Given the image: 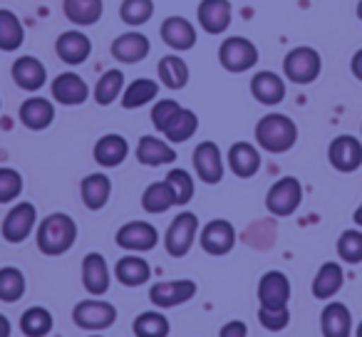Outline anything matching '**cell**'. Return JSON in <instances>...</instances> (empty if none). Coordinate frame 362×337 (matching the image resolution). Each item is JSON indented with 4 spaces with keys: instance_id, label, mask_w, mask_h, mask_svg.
Segmentation results:
<instances>
[{
    "instance_id": "21",
    "label": "cell",
    "mask_w": 362,
    "mask_h": 337,
    "mask_svg": "<svg viewBox=\"0 0 362 337\" xmlns=\"http://www.w3.org/2000/svg\"><path fill=\"white\" fill-rule=\"evenodd\" d=\"M13 82L21 87L23 92H40L47 82V67L42 65L37 57L33 55H21L11 67Z\"/></svg>"
},
{
    "instance_id": "25",
    "label": "cell",
    "mask_w": 362,
    "mask_h": 337,
    "mask_svg": "<svg viewBox=\"0 0 362 337\" xmlns=\"http://www.w3.org/2000/svg\"><path fill=\"white\" fill-rule=\"evenodd\" d=\"M136 161L144 166H166L176 161V151L174 146L169 144L166 139L154 134H144L136 144Z\"/></svg>"
},
{
    "instance_id": "34",
    "label": "cell",
    "mask_w": 362,
    "mask_h": 337,
    "mask_svg": "<svg viewBox=\"0 0 362 337\" xmlns=\"http://www.w3.org/2000/svg\"><path fill=\"white\" fill-rule=\"evenodd\" d=\"M124 72L119 67H112V70H105L102 77L97 80L95 90H92V97L100 107H110L112 102H117L124 92Z\"/></svg>"
},
{
    "instance_id": "9",
    "label": "cell",
    "mask_w": 362,
    "mask_h": 337,
    "mask_svg": "<svg viewBox=\"0 0 362 337\" xmlns=\"http://www.w3.org/2000/svg\"><path fill=\"white\" fill-rule=\"evenodd\" d=\"M199 292V285L192 278H179V280H159L149 288V300L156 310H169V307L184 305L194 300Z\"/></svg>"
},
{
    "instance_id": "27",
    "label": "cell",
    "mask_w": 362,
    "mask_h": 337,
    "mask_svg": "<svg viewBox=\"0 0 362 337\" xmlns=\"http://www.w3.org/2000/svg\"><path fill=\"white\" fill-rule=\"evenodd\" d=\"M112 273H115V278L124 288H139V285H144V283H149L151 266L139 253H127V256H122L119 261H117Z\"/></svg>"
},
{
    "instance_id": "44",
    "label": "cell",
    "mask_w": 362,
    "mask_h": 337,
    "mask_svg": "<svg viewBox=\"0 0 362 337\" xmlns=\"http://www.w3.org/2000/svg\"><path fill=\"white\" fill-rule=\"evenodd\" d=\"M23 174L13 166H0V203H13L23 194Z\"/></svg>"
},
{
    "instance_id": "30",
    "label": "cell",
    "mask_w": 362,
    "mask_h": 337,
    "mask_svg": "<svg viewBox=\"0 0 362 337\" xmlns=\"http://www.w3.org/2000/svg\"><path fill=\"white\" fill-rule=\"evenodd\" d=\"M80 196L90 211H102L112 196V179L107 174H87L80 184Z\"/></svg>"
},
{
    "instance_id": "46",
    "label": "cell",
    "mask_w": 362,
    "mask_h": 337,
    "mask_svg": "<svg viewBox=\"0 0 362 337\" xmlns=\"http://www.w3.org/2000/svg\"><path fill=\"white\" fill-rule=\"evenodd\" d=\"M181 110V105L176 100H159L151 107V124L159 134H164V129L169 126V122L176 117V112Z\"/></svg>"
},
{
    "instance_id": "2",
    "label": "cell",
    "mask_w": 362,
    "mask_h": 337,
    "mask_svg": "<svg viewBox=\"0 0 362 337\" xmlns=\"http://www.w3.org/2000/svg\"><path fill=\"white\" fill-rule=\"evenodd\" d=\"M256 146L266 154H286L298 141V124L288 114L271 112L256 124Z\"/></svg>"
},
{
    "instance_id": "48",
    "label": "cell",
    "mask_w": 362,
    "mask_h": 337,
    "mask_svg": "<svg viewBox=\"0 0 362 337\" xmlns=\"http://www.w3.org/2000/svg\"><path fill=\"white\" fill-rule=\"evenodd\" d=\"M350 72H352V77H355V80H360V82H362V47L355 52V55H352V60H350Z\"/></svg>"
},
{
    "instance_id": "13",
    "label": "cell",
    "mask_w": 362,
    "mask_h": 337,
    "mask_svg": "<svg viewBox=\"0 0 362 337\" xmlns=\"http://www.w3.org/2000/svg\"><path fill=\"white\" fill-rule=\"evenodd\" d=\"M199 243H202L204 253H209V256H228L233 251V246H236V228L226 218H214L202 228Z\"/></svg>"
},
{
    "instance_id": "36",
    "label": "cell",
    "mask_w": 362,
    "mask_h": 337,
    "mask_svg": "<svg viewBox=\"0 0 362 337\" xmlns=\"http://www.w3.org/2000/svg\"><path fill=\"white\" fill-rule=\"evenodd\" d=\"M199 129V117L197 112L187 110V107H181L179 112H176V117L169 122V126L164 129V139L169 141V144H184V141H189L194 134H197Z\"/></svg>"
},
{
    "instance_id": "49",
    "label": "cell",
    "mask_w": 362,
    "mask_h": 337,
    "mask_svg": "<svg viewBox=\"0 0 362 337\" xmlns=\"http://www.w3.org/2000/svg\"><path fill=\"white\" fill-rule=\"evenodd\" d=\"M11 332H13L11 320H8V317L0 312V337H11Z\"/></svg>"
},
{
    "instance_id": "31",
    "label": "cell",
    "mask_w": 362,
    "mask_h": 337,
    "mask_svg": "<svg viewBox=\"0 0 362 337\" xmlns=\"http://www.w3.org/2000/svg\"><path fill=\"white\" fill-rule=\"evenodd\" d=\"M62 13L75 28H90L102 20L105 0H62Z\"/></svg>"
},
{
    "instance_id": "7",
    "label": "cell",
    "mask_w": 362,
    "mask_h": 337,
    "mask_svg": "<svg viewBox=\"0 0 362 337\" xmlns=\"http://www.w3.org/2000/svg\"><path fill=\"white\" fill-rule=\"evenodd\" d=\"M303 187L296 177H281L266 194V208L276 218H288L300 208Z\"/></svg>"
},
{
    "instance_id": "15",
    "label": "cell",
    "mask_w": 362,
    "mask_h": 337,
    "mask_svg": "<svg viewBox=\"0 0 362 337\" xmlns=\"http://www.w3.org/2000/svg\"><path fill=\"white\" fill-rule=\"evenodd\" d=\"M159 35H161V42L166 47H171L174 52H187L197 45V25L189 23L184 16H169L159 28Z\"/></svg>"
},
{
    "instance_id": "14",
    "label": "cell",
    "mask_w": 362,
    "mask_h": 337,
    "mask_svg": "<svg viewBox=\"0 0 362 337\" xmlns=\"http://www.w3.org/2000/svg\"><path fill=\"white\" fill-rule=\"evenodd\" d=\"M50 92H52V100L62 107H80L87 102V97L92 95L90 85L82 80V75L77 72H60L55 80L50 82Z\"/></svg>"
},
{
    "instance_id": "22",
    "label": "cell",
    "mask_w": 362,
    "mask_h": 337,
    "mask_svg": "<svg viewBox=\"0 0 362 337\" xmlns=\"http://www.w3.org/2000/svg\"><path fill=\"white\" fill-rule=\"evenodd\" d=\"M251 95L258 105L276 107L286 100V80L273 70H261L251 77Z\"/></svg>"
},
{
    "instance_id": "54",
    "label": "cell",
    "mask_w": 362,
    "mask_h": 337,
    "mask_svg": "<svg viewBox=\"0 0 362 337\" xmlns=\"http://www.w3.org/2000/svg\"><path fill=\"white\" fill-rule=\"evenodd\" d=\"M0 107H3V100H0Z\"/></svg>"
},
{
    "instance_id": "43",
    "label": "cell",
    "mask_w": 362,
    "mask_h": 337,
    "mask_svg": "<svg viewBox=\"0 0 362 337\" xmlns=\"http://www.w3.org/2000/svg\"><path fill=\"white\" fill-rule=\"evenodd\" d=\"M169 184V189L174 191V199H176V206H187L189 201L194 199V191H197V184H194V177L187 172V169H171L164 179Z\"/></svg>"
},
{
    "instance_id": "24",
    "label": "cell",
    "mask_w": 362,
    "mask_h": 337,
    "mask_svg": "<svg viewBox=\"0 0 362 337\" xmlns=\"http://www.w3.org/2000/svg\"><path fill=\"white\" fill-rule=\"evenodd\" d=\"M18 117H21V124L30 131H42L55 122V105L45 97H28L25 102L18 110Z\"/></svg>"
},
{
    "instance_id": "4",
    "label": "cell",
    "mask_w": 362,
    "mask_h": 337,
    "mask_svg": "<svg viewBox=\"0 0 362 337\" xmlns=\"http://www.w3.org/2000/svg\"><path fill=\"white\" fill-rule=\"evenodd\" d=\"M199 238V218L192 211H181L171 218L164 233V248L171 258H184L194 248Z\"/></svg>"
},
{
    "instance_id": "33",
    "label": "cell",
    "mask_w": 362,
    "mask_h": 337,
    "mask_svg": "<svg viewBox=\"0 0 362 337\" xmlns=\"http://www.w3.org/2000/svg\"><path fill=\"white\" fill-rule=\"evenodd\" d=\"M156 97H159V82L149 80V77H136L134 82L124 85L122 107L124 110H139V107L149 105V102H156Z\"/></svg>"
},
{
    "instance_id": "5",
    "label": "cell",
    "mask_w": 362,
    "mask_h": 337,
    "mask_svg": "<svg viewBox=\"0 0 362 337\" xmlns=\"http://www.w3.org/2000/svg\"><path fill=\"white\" fill-rule=\"evenodd\" d=\"M72 322L85 332L110 330L117 322V307L102 297H87L72 307Z\"/></svg>"
},
{
    "instance_id": "29",
    "label": "cell",
    "mask_w": 362,
    "mask_h": 337,
    "mask_svg": "<svg viewBox=\"0 0 362 337\" xmlns=\"http://www.w3.org/2000/svg\"><path fill=\"white\" fill-rule=\"evenodd\" d=\"M320 332L322 337H350L352 335V315L347 305L332 300L320 312Z\"/></svg>"
},
{
    "instance_id": "18",
    "label": "cell",
    "mask_w": 362,
    "mask_h": 337,
    "mask_svg": "<svg viewBox=\"0 0 362 337\" xmlns=\"http://www.w3.org/2000/svg\"><path fill=\"white\" fill-rule=\"evenodd\" d=\"M226 164L231 169L233 177L238 179H253L261 172V149L251 141H236L231 144V149L226 151Z\"/></svg>"
},
{
    "instance_id": "39",
    "label": "cell",
    "mask_w": 362,
    "mask_h": 337,
    "mask_svg": "<svg viewBox=\"0 0 362 337\" xmlns=\"http://www.w3.org/2000/svg\"><path fill=\"white\" fill-rule=\"evenodd\" d=\"M176 206V199H174V191L169 189L166 182H154L144 189L141 194V208L146 213H166L169 208Z\"/></svg>"
},
{
    "instance_id": "47",
    "label": "cell",
    "mask_w": 362,
    "mask_h": 337,
    "mask_svg": "<svg viewBox=\"0 0 362 337\" xmlns=\"http://www.w3.org/2000/svg\"><path fill=\"white\" fill-rule=\"evenodd\" d=\"M218 337H248V327L243 320H228L226 325L221 327Z\"/></svg>"
},
{
    "instance_id": "12",
    "label": "cell",
    "mask_w": 362,
    "mask_h": 337,
    "mask_svg": "<svg viewBox=\"0 0 362 337\" xmlns=\"http://www.w3.org/2000/svg\"><path fill=\"white\" fill-rule=\"evenodd\" d=\"M327 161L335 172L352 174L362 166V141L352 134H340L327 146Z\"/></svg>"
},
{
    "instance_id": "53",
    "label": "cell",
    "mask_w": 362,
    "mask_h": 337,
    "mask_svg": "<svg viewBox=\"0 0 362 337\" xmlns=\"http://www.w3.org/2000/svg\"><path fill=\"white\" fill-rule=\"evenodd\" d=\"M87 337H105V335H100V332H92V335H87Z\"/></svg>"
},
{
    "instance_id": "38",
    "label": "cell",
    "mask_w": 362,
    "mask_h": 337,
    "mask_svg": "<svg viewBox=\"0 0 362 337\" xmlns=\"http://www.w3.org/2000/svg\"><path fill=\"white\" fill-rule=\"evenodd\" d=\"M132 332H134V337H169V317L161 310L139 312L134 317V322H132Z\"/></svg>"
},
{
    "instance_id": "26",
    "label": "cell",
    "mask_w": 362,
    "mask_h": 337,
    "mask_svg": "<svg viewBox=\"0 0 362 337\" xmlns=\"http://www.w3.org/2000/svg\"><path fill=\"white\" fill-rule=\"evenodd\" d=\"M92 156H95V161L102 169H117L129 156V141L122 134H105L95 141Z\"/></svg>"
},
{
    "instance_id": "3",
    "label": "cell",
    "mask_w": 362,
    "mask_h": 337,
    "mask_svg": "<svg viewBox=\"0 0 362 337\" xmlns=\"http://www.w3.org/2000/svg\"><path fill=\"white\" fill-rule=\"evenodd\" d=\"M322 72V57L315 47L300 45L293 47L283 57V77L293 85H313Z\"/></svg>"
},
{
    "instance_id": "40",
    "label": "cell",
    "mask_w": 362,
    "mask_h": 337,
    "mask_svg": "<svg viewBox=\"0 0 362 337\" xmlns=\"http://www.w3.org/2000/svg\"><path fill=\"white\" fill-rule=\"evenodd\" d=\"M25 276L21 268L16 266H3L0 268V300L3 302H18L25 295Z\"/></svg>"
},
{
    "instance_id": "50",
    "label": "cell",
    "mask_w": 362,
    "mask_h": 337,
    "mask_svg": "<svg viewBox=\"0 0 362 337\" xmlns=\"http://www.w3.org/2000/svg\"><path fill=\"white\" fill-rule=\"evenodd\" d=\"M352 221H355V226H357V228H362V203L355 208V213H352Z\"/></svg>"
},
{
    "instance_id": "37",
    "label": "cell",
    "mask_w": 362,
    "mask_h": 337,
    "mask_svg": "<svg viewBox=\"0 0 362 337\" xmlns=\"http://www.w3.org/2000/svg\"><path fill=\"white\" fill-rule=\"evenodd\" d=\"M55 327V317L47 307L33 305L21 315V332L25 337H47Z\"/></svg>"
},
{
    "instance_id": "17",
    "label": "cell",
    "mask_w": 362,
    "mask_h": 337,
    "mask_svg": "<svg viewBox=\"0 0 362 337\" xmlns=\"http://www.w3.org/2000/svg\"><path fill=\"white\" fill-rule=\"evenodd\" d=\"M55 52L65 65L77 67L82 62L90 60L92 55V40L80 30V28H72V30H65L57 35L55 40Z\"/></svg>"
},
{
    "instance_id": "10",
    "label": "cell",
    "mask_w": 362,
    "mask_h": 337,
    "mask_svg": "<svg viewBox=\"0 0 362 337\" xmlns=\"http://www.w3.org/2000/svg\"><path fill=\"white\" fill-rule=\"evenodd\" d=\"M115 243L127 253H149L159 246V231L149 221H127L115 233Z\"/></svg>"
},
{
    "instance_id": "55",
    "label": "cell",
    "mask_w": 362,
    "mask_h": 337,
    "mask_svg": "<svg viewBox=\"0 0 362 337\" xmlns=\"http://www.w3.org/2000/svg\"><path fill=\"white\" fill-rule=\"evenodd\" d=\"M360 134H362V126H360Z\"/></svg>"
},
{
    "instance_id": "51",
    "label": "cell",
    "mask_w": 362,
    "mask_h": 337,
    "mask_svg": "<svg viewBox=\"0 0 362 337\" xmlns=\"http://www.w3.org/2000/svg\"><path fill=\"white\" fill-rule=\"evenodd\" d=\"M357 18H360V23H362V0H360V3H357Z\"/></svg>"
},
{
    "instance_id": "41",
    "label": "cell",
    "mask_w": 362,
    "mask_h": 337,
    "mask_svg": "<svg viewBox=\"0 0 362 337\" xmlns=\"http://www.w3.org/2000/svg\"><path fill=\"white\" fill-rule=\"evenodd\" d=\"M119 18L132 30L146 25L154 18V0H122Z\"/></svg>"
},
{
    "instance_id": "28",
    "label": "cell",
    "mask_w": 362,
    "mask_h": 337,
    "mask_svg": "<svg viewBox=\"0 0 362 337\" xmlns=\"http://www.w3.org/2000/svg\"><path fill=\"white\" fill-rule=\"evenodd\" d=\"M342 283H345V271H342L340 263L335 261L322 263L317 268L315 278H313V285H310L313 297H317V300H332L340 292Z\"/></svg>"
},
{
    "instance_id": "45",
    "label": "cell",
    "mask_w": 362,
    "mask_h": 337,
    "mask_svg": "<svg viewBox=\"0 0 362 337\" xmlns=\"http://www.w3.org/2000/svg\"><path fill=\"white\" fill-rule=\"evenodd\" d=\"M258 322H261V327H266L268 332H281L288 327V322H291V310L286 307H266L261 305L258 307Z\"/></svg>"
},
{
    "instance_id": "6",
    "label": "cell",
    "mask_w": 362,
    "mask_h": 337,
    "mask_svg": "<svg viewBox=\"0 0 362 337\" xmlns=\"http://www.w3.org/2000/svg\"><path fill=\"white\" fill-rule=\"evenodd\" d=\"M258 60H261V52H258V47L248 37L231 35L218 47V62H221L223 70L233 72V75L253 70L258 65Z\"/></svg>"
},
{
    "instance_id": "35",
    "label": "cell",
    "mask_w": 362,
    "mask_h": 337,
    "mask_svg": "<svg viewBox=\"0 0 362 337\" xmlns=\"http://www.w3.org/2000/svg\"><path fill=\"white\" fill-rule=\"evenodd\" d=\"M25 42V28L21 18L8 8H0V50L18 52Z\"/></svg>"
},
{
    "instance_id": "52",
    "label": "cell",
    "mask_w": 362,
    "mask_h": 337,
    "mask_svg": "<svg viewBox=\"0 0 362 337\" xmlns=\"http://www.w3.org/2000/svg\"><path fill=\"white\" fill-rule=\"evenodd\" d=\"M355 337H362V320H360V325H357V330H355Z\"/></svg>"
},
{
    "instance_id": "1",
    "label": "cell",
    "mask_w": 362,
    "mask_h": 337,
    "mask_svg": "<svg viewBox=\"0 0 362 337\" xmlns=\"http://www.w3.org/2000/svg\"><path fill=\"white\" fill-rule=\"evenodd\" d=\"M77 241V223L70 213L55 211L45 216L35 228V243L42 256H65Z\"/></svg>"
},
{
    "instance_id": "16",
    "label": "cell",
    "mask_w": 362,
    "mask_h": 337,
    "mask_svg": "<svg viewBox=\"0 0 362 337\" xmlns=\"http://www.w3.org/2000/svg\"><path fill=\"white\" fill-rule=\"evenodd\" d=\"M110 52L117 62H122V65H136V62L146 60V55L151 52V42L144 32L127 30L115 37Z\"/></svg>"
},
{
    "instance_id": "19",
    "label": "cell",
    "mask_w": 362,
    "mask_h": 337,
    "mask_svg": "<svg viewBox=\"0 0 362 337\" xmlns=\"http://www.w3.org/2000/svg\"><path fill=\"white\" fill-rule=\"evenodd\" d=\"M112 283V271L107 266V258L102 253H87L82 258V285L92 297H102L110 290Z\"/></svg>"
},
{
    "instance_id": "11",
    "label": "cell",
    "mask_w": 362,
    "mask_h": 337,
    "mask_svg": "<svg viewBox=\"0 0 362 337\" xmlns=\"http://www.w3.org/2000/svg\"><path fill=\"white\" fill-rule=\"evenodd\" d=\"M192 164H194V174L204 184H209V187L221 184L223 174H226V161H223V154L216 141H202V144H197V149L192 154Z\"/></svg>"
},
{
    "instance_id": "23",
    "label": "cell",
    "mask_w": 362,
    "mask_h": 337,
    "mask_svg": "<svg viewBox=\"0 0 362 337\" xmlns=\"http://www.w3.org/2000/svg\"><path fill=\"white\" fill-rule=\"evenodd\" d=\"M291 300V280L286 273L268 271L258 280V302L266 307H286Z\"/></svg>"
},
{
    "instance_id": "8",
    "label": "cell",
    "mask_w": 362,
    "mask_h": 337,
    "mask_svg": "<svg viewBox=\"0 0 362 337\" xmlns=\"http://www.w3.org/2000/svg\"><path fill=\"white\" fill-rule=\"evenodd\" d=\"M37 208L35 203L30 201H18L11 211L3 218V226H0V233H3V241L8 243H23L35 233L37 228Z\"/></svg>"
},
{
    "instance_id": "32",
    "label": "cell",
    "mask_w": 362,
    "mask_h": 337,
    "mask_svg": "<svg viewBox=\"0 0 362 337\" xmlns=\"http://www.w3.org/2000/svg\"><path fill=\"white\" fill-rule=\"evenodd\" d=\"M156 75H159V85L166 90H184L189 85V65L181 60V55H164L156 65Z\"/></svg>"
},
{
    "instance_id": "42",
    "label": "cell",
    "mask_w": 362,
    "mask_h": 337,
    "mask_svg": "<svg viewBox=\"0 0 362 337\" xmlns=\"http://www.w3.org/2000/svg\"><path fill=\"white\" fill-rule=\"evenodd\" d=\"M335 251H337V256H340V261L347 263V266L362 263V231L360 228H347V231H342L335 243Z\"/></svg>"
},
{
    "instance_id": "20",
    "label": "cell",
    "mask_w": 362,
    "mask_h": 337,
    "mask_svg": "<svg viewBox=\"0 0 362 337\" xmlns=\"http://www.w3.org/2000/svg\"><path fill=\"white\" fill-rule=\"evenodd\" d=\"M233 18V8L228 0H202L197 8V20L204 32L209 35H221L228 30Z\"/></svg>"
}]
</instances>
